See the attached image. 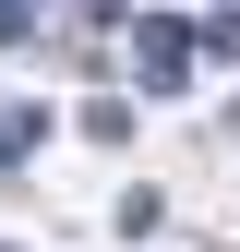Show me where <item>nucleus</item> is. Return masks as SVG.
Wrapping results in <instances>:
<instances>
[{"instance_id":"nucleus-1","label":"nucleus","mask_w":240,"mask_h":252,"mask_svg":"<svg viewBox=\"0 0 240 252\" xmlns=\"http://www.w3.org/2000/svg\"><path fill=\"white\" fill-rule=\"evenodd\" d=\"M192 48H204V24L144 12V24H132V84H144V96H192Z\"/></svg>"},{"instance_id":"nucleus-4","label":"nucleus","mask_w":240,"mask_h":252,"mask_svg":"<svg viewBox=\"0 0 240 252\" xmlns=\"http://www.w3.org/2000/svg\"><path fill=\"white\" fill-rule=\"evenodd\" d=\"M36 36V0H0V48H24Z\"/></svg>"},{"instance_id":"nucleus-3","label":"nucleus","mask_w":240,"mask_h":252,"mask_svg":"<svg viewBox=\"0 0 240 252\" xmlns=\"http://www.w3.org/2000/svg\"><path fill=\"white\" fill-rule=\"evenodd\" d=\"M204 60H240V12H204Z\"/></svg>"},{"instance_id":"nucleus-2","label":"nucleus","mask_w":240,"mask_h":252,"mask_svg":"<svg viewBox=\"0 0 240 252\" xmlns=\"http://www.w3.org/2000/svg\"><path fill=\"white\" fill-rule=\"evenodd\" d=\"M36 132H48L36 108H0V168H24V156H36Z\"/></svg>"}]
</instances>
